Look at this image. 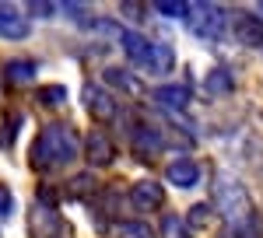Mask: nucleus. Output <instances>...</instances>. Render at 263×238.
<instances>
[{"mask_svg": "<svg viewBox=\"0 0 263 238\" xmlns=\"http://www.w3.org/2000/svg\"><path fill=\"white\" fill-rule=\"evenodd\" d=\"M155 98H158V105H165V109L182 112V109L190 105V88H182V84H162V88L155 91Z\"/></svg>", "mask_w": 263, "mask_h": 238, "instance_id": "nucleus-13", "label": "nucleus"}, {"mask_svg": "<svg viewBox=\"0 0 263 238\" xmlns=\"http://www.w3.org/2000/svg\"><path fill=\"white\" fill-rule=\"evenodd\" d=\"M112 238H155V231L147 224H141V221H120L112 228Z\"/></svg>", "mask_w": 263, "mask_h": 238, "instance_id": "nucleus-18", "label": "nucleus"}, {"mask_svg": "<svg viewBox=\"0 0 263 238\" xmlns=\"http://www.w3.org/2000/svg\"><path fill=\"white\" fill-rule=\"evenodd\" d=\"M232 32L242 46H263V21L260 14H249V11H235L232 14Z\"/></svg>", "mask_w": 263, "mask_h": 238, "instance_id": "nucleus-5", "label": "nucleus"}, {"mask_svg": "<svg viewBox=\"0 0 263 238\" xmlns=\"http://www.w3.org/2000/svg\"><path fill=\"white\" fill-rule=\"evenodd\" d=\"M224 25H228V14H224L221 7H214V4H203L200 18H197V35H203V39H218L224 32Z\"/></svg>", "mask_w": 263, "mask_h": 238, "instance_id": "nucleus-7", "label": "nucleus"}, {"mask_svg": "<svg viewBox=\"0 0 263 238\" xmlns=\"http://www.w3.org/2000/svg\"><path fill=\"white\" fill-rule=\"evenodd\" d=\"M134 140H137V154H141V158H155V154H158V151L165 147L162 137H158V133L151 130V126H137Z\"/></svg>", "mask_w": 263, "mask_h": 238, "instance_id": "nucleus-15", "label": "nucleus"}, {"mask_svg": "<svg viewBox=\"0 0 263 238\" xmlns=\"http://www.w3.org/2000/svg\"><path fill=\"white\" fill-rule=\"evenodd\" d=\"M130 203H134L137 210H144V214H151V210H158L165 203V189L155 179H141V182L130 186Z\"/></svg>", "mask_w": 263, "mask_h": 238, "instance_id": "nucleus-4", "label": "nucleus"}, {"mask_svg": "<svg viewBox=\"0 0 263 238\" xmlns=\"http://www.w3.org/2000/svg\"><path fill=\"white\" fill-rule=\"evenodd\" d=\"M123 49H126V56L134 60V63H141L144 67V56H147V46H151V42L144 39L141 32H126V28H123Z\"/></svg>", "mask_w": 263, "mask_h": 238, "instance_id": "nucleus-17", "label": "nucleus"}, {"mask_svg": "<svg viewBox=\"0 0 263 238\" xmlns=\"http://www.w3.org/2000/svg\"><path fill=\"white\" fill-rule=\"evenodd\" d=\"M11 210H14V196H11V189L0 182V217H7Z\"/></svg>", "mask_w": 263, "mask_h": 238, "instance_id": "nucleus-23", "label": "nucleus"}, {"mask_svg": "<svg viewBox=\"0 0 263 238\" xmlns=\"http://www.w3.org/2000/svg\"><path fill=\"white\" fill-rule=\"evenodd\" d=\"M155 11L165 14V18H176V21L190 18V4H182V0H158V4H155Z\"/></svg>", "mask_w": 263, "mask_h": 238, "instance_id": "nucleus-19", "label": "nucleus"}, {"mask_svg": "<svg viewBox=\"0 0 263 238\" xmlns=\"http://www.w3.org/2000/svg\"><path fill=\"white\" fill-rule=\"evenodd\" d=\"M197 179H200V165L190 158H179L168 165V182L172 186H179V189H190V186H197Z\"/></svg>", "mask_w": 263, "mask_h": 238, "instance_id": "nucleus-11", "label": "nucleus"}, {"mask_svg": "<svg viewBox=\"0 0 263 238\" xmlns=\"http://www.w3.org/2000/svg\"><path fill=\"white\" fill-rule=\"evenodd\" d=\"M162 238H190L186 221L176 217V214H165V221H162Z\"/></svg>", "mask_w": 263, "mask_h": 238, "instance_id": "nucleus-20", "label": "nucleus"}, {"mask_svg": "<svg viewBox=\"0 0 263 238\" xmlns=\"http://www.w3.org/2000/svg\"><path fill=\"white\" fill-rule=\"evenodd\" d=\"M84 151H88V161L95 168H105V165H112V158H116V147H112V140L105 137V133H91V137L84 140Z\"/></svg>", "mask_w": 263, "mask_h": 238, "instance_id": "nucleus-9", "label": "nucleus"}, {"mask_svg": "<svg viewBox=\"0 0 263 238\" xmlns=\"http://www.w3.org/2000/svg\"><path fill=\"white\" fill-rule=\"evenodd\" d=\"M28 231H32V238H60L63 221L49 203H32V210H28Z\"/></svg>", "mask_w": 263, "mask_h": 238, "instance_id": "nucleus-3", "label": "nucleus"}, {"mask_svg": "<svg viewBox=\"0 0 263 238\" xmlns=\"http://www.w3.org/2000/svg\"><path fill=\"white\" fill-rule=\"evenodd\" d=\"M186 221H190L193 228H203V224L211 221V207H203V203H200V207H193V210H190V217H186Z\"/></svg>", "mask_w": 263, "mask_h": 238, "instance_id": "nucleus-22", "label": "nucleus"}, {"mask_svg": "<svg viewBox=\"0 0 263 238\" xmlns=\"http://www.w3.org/2000/svg\"><path fill=\"white\" fill-rule=\"evenodd\" d=\"M28 32H32L28 18H25L21 11H14V7H4V4H0V35H4V39H25Z\"/></svg>", "mask_w": 263, "mask_h": 238, "instance_id": "nucleus-10", "label": "nucleus"}, {"mask_svg": "<svg viewBox=\"0 0 263 238\" xmlns=\"http://www.w3.org/2000/svg\"><path fill=\"white\" fill-rule=\"evenodd\" d=\"M39 98L46 102V105H57V102L67 98V88H60V84H53V88H46V91H39Z\"/></svg>", "mask_w": 263, "mask_h": 238, "instance_id": "nucleus-21", "label": "nucleus"}, {"mask_svg": "<svg viewBox=\"0 0 263 238\" xmlns=\"http://www.w3.org/2000/svg\"><path fill=\"white\" fill-rule=\"evenodd\" d=\"M78 133L74 126L67 123H49L42 126V133L35 137V147H32V165L35 168H60V165H70L78 158Z\"/></svg>", "mask_w": 263, "mask_h": 238, "instance_id": "nucleus-2", "label": "nucleus"}, {"mask_svg": "<svg viewBox=\"0 0 263 238\" xmlns=\"http://www.w3.org/2000/svg\"><path fill=\"white\" fill-rule=\"evenodd\" d=\"M172 67H176V49L165 46V42H151L147 46V56H144V70L155 74V77H165Z\"/></svg>", "mask_w": 263, "mask_h": 238, "instance_id": "nucleus-6", "label": "nucleus"}, {"mask_svg": "<svg viewBox=\"0 0 263 238\" xmlns=\"http://www.w3.org/2000/svg\"><path fill=\"white\" fill-rule=\"evenodd\" d=\"M35 74H39V63H35V60H11L7 70H4V77H7L11 88H25V84H32Z\"/></svg>", "mask_w": 263, "mask_h": 238, "instance_id": "nucleus-12", "label": "nucleus"}, {"mask_svg": "<svg viewBox=\"0 0 263 238\" xmlns=\"http://www.w3.org/2000/svg\"><path fill=\"white\" fill-rule=\"evenodd\" d=\"M214 207L221 210V217L228 221V238H253L256 228V214H253V200L246 193V186L232 175L214 179Z\"/></svg>", "mask_w": 263, "mask_h": 238, "instance_id": "nucleus-1", "label": "nucleus"}, {"mask_svg": "<svg viewBox=\"0 0 263 238\" xmlns=\"http://www.w3.org/2000/svg\"><path fill=\"white\" fill-rule=\"evenodd\" d=\"M203 88H207V95H228V91L235 88V77H232L224 67H214V70L203 77Z\"/></svg>", "mask_w": 263, "mask_h": 238, "instance_id": "nucleus-16", "label": "nucleus"}, {"mask_svg": "<svg viewBox=\"0 0 263 238\" xmlns=\"http://www.w3.org/2000/svg\"><path fill=\"white\" fill-rule=\"evenodd\" d=\"M84 105L91 109V116L95 119H102V123H109V119L116 116V98L105 91V88H84Z\"/></svg>", "mask_w": 263, "mask_h": 238, "instance_id": "nucleus-8", "label": "nucleus"}, {"mask_svg": "<svg viewBox=\"0 0 263 238\" xmlns=\"http://www.w3.org/2000/svg\"><path fill=\"white\" fill-rule=\"evenodd\" d=\"M105 81H109V84H116L123 95H134V98H137V95L144 91V88H141V81L134 77L130 70H120V67H109V70H105Z\"/></svg>", "mask_w": 263, "mask_h": 238, "instance_id": "nucleus-14", "label": "nucleus"}]
</instances>
